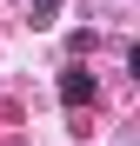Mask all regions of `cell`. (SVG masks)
Here are the masks:
<instances>
[{"label":"cell","instance_id":"6da1fadb","mask_svg":"<svg viewBox=\"0 0 140 146\" xmlns=\"http://www.w3.org/2000/svg\"><path fill=\"white\" fill-rule=\"evenodd\" d=\"M60 100H67V106H80V100H93V73H87V66H74V73L60 80Z\"/></svg>","mask_w":140,"mask_h":146},{"label":"cell","instance_id":"7a4b0ae2","mask_svg":"<svg viewBox=\"0 0 140 146\" xmlns=\"http://www.w3.org/2000/svg\"><path fill=\"white\" fill-rule=\"evenodd\" d=\"M33 7H40V13H54V7H60V0H33Z\"/></svg>","mask_w":140,"mask_h":146}]
</instances>
